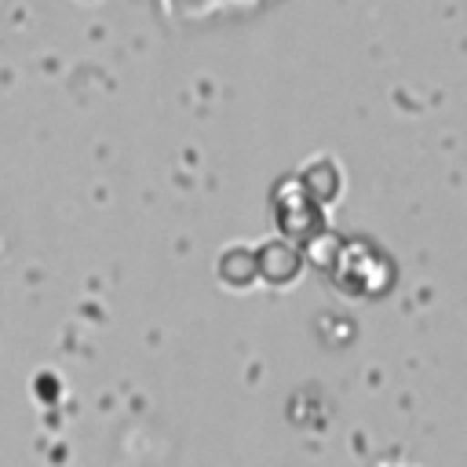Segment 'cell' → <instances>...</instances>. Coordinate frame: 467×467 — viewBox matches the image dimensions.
<instances>
[{
    "mask_svg": "<svg viewBox=\"0 0 467 467\" xmlns=\"http://www.w3.org/2000/svg\"><path fill=\"white\" fill-rule=\"evenodd\" d=\"M186 11H212V7H223V4H248V0H179Z\"/></svg>",
    "mask_w": 467,
    "mask_h": 467,
    "instance_id": "obj_1",
    "label": "cell"
}]
</instances>
